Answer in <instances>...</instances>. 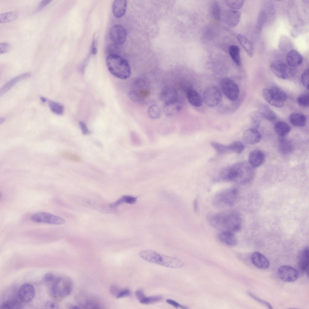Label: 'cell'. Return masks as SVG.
<instances>
[{"mask_svg": "<svg viewBox=\"0 0 309 309\" xmlns=\"http://www.w3.org/2000/svg\"><path fill=\"white\" fill-rule=\"evenodd\" d=\"M249 163L241 162L222 168L219 172L221 180L245 184L251 181L255 175V171Z\"/></svg>", "mask_w": 309, "mask_h": 309, "instance_id": "6da1fadb", "label": "cell"}, {"mask_svg": "<svg viewBox=\"0 0 309 309\" xmlns=\"http://www.w3.org/2000/svg\"><path fill=\"white\" fill-rule=\"evenodd\" d=\"M207 219L212 226L220 231L234 233L239 231L241 227L240 215L233 211L209 212L207 215Z\"/></svg>", "mask_w": 309, "mask_h": 309, "instance_id": "7a4b0ae2", "label": "cell"}, {"mask_svg": "<svg viewBox=\"0 0 309 309\" xmlns=\"http://www.w3.org/2000/svg\"><path fill=\"white\" fill-rule=\"evenodd\" d=\"M106 63L109 72L114 76L122 79H126L130 77L131 73L130 65L127 60L119 55L108 56Z\"/></svg>", "mask_w": 309, "mask_h": 309, "instance_id": "3957f363", "label": "cell"}, {"mask_svg": "<svg viewBox=\"0 0 309 309\" xmlns=\"http://www.w3.org/2000/svg\"><path fill=\"white\" fill-rule=\"evenodd\" d=\"M238 195L237 189L228 188L217 193L213 197L212 203L214 206L218 208L231 207L236 203Z\"/></svg>", "mask_w": 309, "mask_h": 309, "instance_id": "277c9868", "label": "cell"}, {"mask_svg": "<svg viewBox=\"0 0 309 309\" xmlns=\"http://www.w3.org/2000/svg\"><path fill=\"white\" fill-rule=\"evenodd\" d=\"M73 283L71 279L67 276L56 278L51 282L49 288L51 295L55 298H61L69 295L72 292Z\"/></svg>", "mask_w": 309, "mask_h": 309, "instance_id": "5b68a950", "label": "cell"}, {"mask_svg": "<svg viewBox=\"0 0 309 309\" xmlns=\"http://www.w3.org/2000/svg\"><path fill=\"white\" fill-rule=\"evenodd\" d=\"M222 98V93L217 86H211L204 90L203 95V100L205 104L211 107L218 105Z\"/></svg>", "mask_w": 309, "mask_h": 309, "instance_id": "8992f818", "label": "cell"}, {"mask_svg": "<svg viewBox=\"0 0 309 309\" xmlns=\"http://www.w3.org/2000/svg\"><path fill=\"white\" fill-rule=\"evenodd\" d=\"M270 68L273 73L278 78L286 79L293 76L295 71L293 68L280 60H275L270 63Z\"/></svg>", "mask_w": 309, "mask_h": 309, "instance_id": "52a82bcc", "label": "cell"}, {"mask_svg": "<svg viewBox=\"0 0 309 309\" xmlns=\"http://www.w3.org/2000/svg\"><path fill=\"white\" fill-rule=\"evenodd\" d=\"M220 87L222 92L230 100L234 101L239 97L240 91L237 84L233 80L228 78L222 79L220 82Z\"/></svg>", "mask_w": 309, "mask_h": 309, "instance_id": "ba28073f", "label": "cell"}, {"mask_svg": "<svg viewBox=\"0 0 309 309\" xmlns=\"http://www.w3.org/2000/svg\"><path fill=\"white\" fill-rule=\"evenodd\" d=\"M30 219L35 222L53 225H61L65 222V220L60 217L43 212L33 214L31 216Z\"/></svg>", "mask_w": 309, "mask_h": 309, "instance_id": "9c48e42d", "label": "cell"}, {"mask_svg": "<svg viewBox=\"0 0 309 309\" xmlns=\"http://www.w3.org/2000/svg\"><path fill=\"white\" fill-rule=\"evenodd\" d=\"M277 273L282 280L288 282L296 281L299 276L298 272L295 269L285 265L280 266L278 269Z\"/></svg>", "mask_w": 309, "mask_h": 309, "instance_id": "30bf717a", "label": "cell"}, {"mask_svg": "<svg viewBox=\"0 0 309 309\" xmlns=\"http://www.w3.org/2000/svg\"><path fill=\"white\" fill-rule=\"evenodd\" d=\"M111 40L116 45H121L125 42L126 37V31L123 26L116 25L111 28L109 33Z\"/></svg>", "mask_w": 309, "mask_h": 309, "instance_id": "8fae6325", "label": "cell"}, {"mask_svg": "<svg viewBox=\"0 0 309 309\" xmlns=\"http://www.w3.org/2000/svg\"><path fill=\"white\" fill-rule=\"evenodd\" d=\"M34 295V288L29 283H25L21 285L18 291V295L20 299L26 303L32 301Z\"/></svg>", "mask_w": 309, "mask_h": 309, "instance_id": "7c38bea8", "label": "cell"}, {"mask_svg": "<svg viewBox=\"0 0 309 309\" xmlns=\"http://www.w3.org/2000/svg\"><path fill=\"white\" fill-rule=\"evenodd\" d=\"M223 20L228 26L234 27L238 24L241 18V13L235 10L226 11L222 14Z\"/></svg>", "mask_w": 309, "mask_h": 309, "instance_id": "4fadbf2b", "label": "cell"}, {"mask_svg": "<svg viewBox=\"0 0 309 309\" xmlns=\"http://www.w3.org/2000/svg\"><path fill=\"white\" fill-rule=\"evenodd\" d=\"M265 155L261 150H255L250 153L248 157L249 164L254 168L260 167L264 162Z\"/></svg>", "mask_w": 309, "mask_h": 309, "instance_id": "5bb4252c", "label": "cell"}, {"mask_svg": "<svg viewBox=\"0 0 309 309\" xmlns=\"http://www.w3.org/2000/svg\"><path fill=\"white\" fill-rule=\"evenodd\" d=\"M218 241L222 243L229 246H235L237 243L234 233L227 231H220L217 234Z\"/></svg>", "mask_w": 309, "mask_h": 309, "instance_id": "9a60e30c", "label": "cell"}, {"mask_svg": "<svg viewBox=\"0 0 309 309\" xmlns=\"http://www.w3.org/2000/svg\"><path fill=\"white\" fill-rule=\"evenodd\" d=\"M243 137L244 140L246 143L254 145L259 142L261 139V135L257 129L253 128L246 130Z\"/></svg>", "mask_w": 309, "mask_h": 309, "instance_id": "2e32d148", "label": "cell"}, {"mask_svg": "<svg viewBox=\"0 0 309 309\" xmlns=\"http://www.w3.org/2000/svg\"><path fill=\"white\" fill-rule=\"evenodd\" d=\"M262 94L264 99L270 105L278 108L283 106L284 101L277 97L270 89L264 88Z\"/></svg>", "mask_w": 309, "mask_h": 309, "instance_id": "e0dca14e", "label": "cell"}, {"mask_svg": "<svg viewBox=\"0 0 309 309\" xmlns=\"http://www.w3.org/2000/svg\"><path fill=\"white\" fill-rule=\"evenodd\" d=\"M31 75L30 72H26L12 78L3 85L0 89V96L6 93L15 84L19 81L29 78Z\"/></svg>", "mask_w": 309, "mask_h": 309, "instance_id": "ac0fdd59", "label": "cell"}, {"mask_svg": "<svg viewBox=\"0 0 309 309\" xmlns=\"http://www.w3.org/2000/svg\"><path fill=\"white\" fill-rule=\"evenodd\" d=\"M286 61L288 66L293 68L301 65L303 62V59L298 51L293 49L289 51L287 54Z\"/></svg>", "mask_w": 309, "mask_h": 309, "instance_id": "d6986e66", "label": "cell"}, {"mask_svg": "<svg viewBox=\"0 0 309 309\" xmlns=\"http://www.w3.org/2000/svg\"><path fill=\"white\" fill-rule=\"evenodd\" d=\"M251 260L253 264L260 269H266L269 267V260L263 254L258 252H255L253 253Z\"/></svg>", "mask_w": 309, "mask_h": 309, "instance_id": "ffe728a7", "label": "cell"}, {"mask_svg": "<svg viewBox=\"0 0 309 309\" xmlns=\"http://www.w3.org/2000/svg\"><path fill=\"white\" fill-rule=\"evenodd\" d=\"M159 265L168 268H177L181 267L183 263L179 259L168 256L161 255Z\"/></svg>", "mask_w": 309, "mask_h": 309, "instance_id": "44dd1931", "label": "cell"}, {"mask_svg": "<svg viewBox=\"0 0 309 309\" xmlns=\"http://www.w3.org/2000/svg\"><path fill=\"white\" fill-rule=\"evenodd\" d=\"M127 6L126 0H114L112 5V11L114 16L118 18L123 17L126 12Z\"/></svg>", "mask_w": 309, "mask_h": 309, "instance_id": "7402d4cb", "label": "cell"}, {"mask_svg": "<svg viewBox=\"0 0 309 309\" xmlns=\"http://www.w3.org/2000/svg\"><path fill=\"white\" fill-rule=\"evenodd\" d=\"M140 256L143 259L151 263L159 264L161 255L152 250H144L140 252Z\"/></svg>", "mask_w": 309, "mask_h": 309, "instance_id": "603a6c76", "label": "cell"}, {"mask_svg": "<svg viewBox=\"0 0 309 309\" xmlns=\"http://www.w3.org/2000/svg\"><path fill=\"white\" fill-rule=\"evenodd\" d=\"M186 97L189 103L192 105L196 107L202 105L203 99L199 94L193 89H189L186 93Z\"/></svg>", "mask_w": 309, "mask_h": 309, "instance_id": "cb8c5ba5", "label": "cell"}, {"mask_svg": "<svg viewBox=\"0 0 309 309\" xmlns=\"http://www.w3.org/2000/svg\"><path fill=\"white\" fill-rule=\"evenodd\" d=\"M279 149L281 153L288 154L291 153L294 149V145L289 140L281 137L279 143Z\"/></svg>", "mask_w": 309, "mask_h": 309, "instance_id": "d4e9b609", "label": "cell"}, {"mask_svg": "<svg viewBox=\"0 0 309 309\" xmlns=\"http://www.w3.org/2000/svg\"><path fill=\"white\" fill-rule=\"evenodd\" d=\"M306 116L303 114L299 112H294L289 115V120L293 125L297 127L304 126L306 122Z\"/></svg>", "mask_w": 309, "mask_h": 309, "instance_id": "484cf974", "label": "cell"}, {"mask_svg": "<svg viewBox=\"0 0 309 309\" xmlns=\"http://www.w3.org/2000/svg\"><path fill=\"white\" fill-rule=\"evenodd\" d=\"M309 248L306 247L301 251L298 261V266L301 271H306L309 269Z\"/></svg>", "mask_w": 309, "mask_h": 309, "instance_id": "4316f807", "label": "cell"}, {"mask_svg": "<svg viewBox=\"0 0 309 309\" xmlns=\"http://www.w3.org/2000/svg\"><path fill=\"white\" fill-rule=\"evenodd\" d=\"M238 40L241 46L244 49L247 54L252 57L253 54V47L252 43L246 37L241 34L237 36Z\"/></svg>", "mask_w": 309, "mask_h": 309, "instance_id": "83f0119b", "label": "cell"}, {"mask_svg": "<svg viewBox=\"0 0 309 309\" xmlns=\"http://www.w3.org/2000/svg\"><path fill=\"white\" fill-rule=\"evenodd\" d=\"M274 129L276 133L279 136L284 137L289 133L291 130V128L285 122L279 121L275 124Z\"/></svg>", "mask_w": 309, "mask_h": 309, "instance_id": "f1b7e54d", "label": "cell"}, {"mask_svg": "<svg viewBox=\"0 0 309 309\" xmlns=\"http://www.w3.org/2000/svg\"><path fill=\"white\" fill-rule=\"evenodd\" d=\"M258 112L262 117L270 121L274 120L276 118L275 113L267 105H261Z\"/></svg>", "mask_w": 309, "mask_h": 309, "instance_id": "f546056e", "label": "cell"}, {"mask_svg": "<svg viewBox=\"0 0 309 309\" xmlns=\"http://www.w3.org/2000/svg\"><path fill=\"white\" fill-rule=\"evenodd\" d=\"M137 199L136 197L130 195H123L115 202L110 204L109 206L110 208H114L124 203L133 204L136 202Z\"/></svg>", "mask_w": 309, "mask_h": 309, "instance_id": "4dcf8cb0", "label": "cell"}, {"mask_svg": "<svg viewBox=\"0 0 309 309\" xmlns=\"http://www.w3.org/2000/svg\"><path fill=\"white\" fill-rule=\"evenodd\" d=\"M229 53L234 62L238 66L241 64L240 55V49L239 47L236 45L230 46L228 49Z\"/></svg>", "mask_w": 309, "mask_h": 309, "instance_id": "1f68e13d", "label": "cell"}, {"mask_svg": "<svg viewBox=\"0 0 309 309\" xmlns=\"http://www.w3.org/2000/svg\"><path fill=\"white\" fill-rule=\"evenodd\" d=\"M19 14L16 11L6 12L0 14V24L13 21L18 17Z\"/></svg>", "mask_w": 309, "mask_h": 309, "instance_id": "d6a6232c", "label": "cell"}, {"mask_svg": "<svg viewBox=\"0 0 309 309\" xmlns=\"http://www.w3.org/2000/svg\"><path fill=\"white\" fill-rule=\"evenodd\" d=\"M211 146L219 154H224L230 152L228 145H225L215 141L210 142Z\"/></svg>", "mask_w": 309, "mask_h": 309, "instance_id": "836d02e7", "label": "cell"}, {"mask_svg": "<svg viewBox=\"0 0 309 309\" xmlns=\"http://www.w3.org/2000/svg\"><path fill=\"white\" fill-rule=\"evenodd\" d=\"M22 305L19 301L16 300H8L3 302L0 308L5 309H19L21 308Z\"/></svg>", "mask_w": 309, "mask_h": 309, "instance_id": "e575fe53", "label": "cell"}, {"mask_svg": "<svg viewBox=\"0 0 309 309\" xmlns=\"http://www.w3.org/2000/svg\"><path fill=\"white\" fill-rule=\"evenodd\" d=\"M48 104L51 110L53 113L58 115L63 114L64 107L62 105L51 100H48Z\"/></svg>", "mask_w": 309, "mask_h": 309, "instance_id": "d590c367", "label": "cell"}, {"mask_svg": "<svg viewBox=\"0 0 309 309\" xmlns=\"http://www.w3.org/2000/svg\"><path fill=\"white\" fill-rule=\"evenodd\" d=\"M211 12L212 17L216 20H219L221 17V10L220 5L216 1H214L211 7Z\"/></svg>", "mask_w": 309, "mask_h": 309, "instance_id": "8d00e7d4", "label": "cell"}, {"mask_svg": "<svg viewBox=\"0 0 309 309\" xmlns=\"http://www.w3.org/2000/svg\"><path fill=\"white\" fill-rule=\"evenodd\" d=\"M148 113L151 119H156L159 118L161 114V110L159 106L156 104L150 105L148 108Z\"/></svg>", "mask_w": 309, "mask_h": 309, "instance_id": "74e56055", "label": "cell"}, {"mask_svg": "<svg viewBox=\"0 0 309 309\" xmlns=\"http://www.w3.org/2000/svg\"><path fill=\"white\" fill-rule=\"evenodd\" d=\"M267 14L266 12L264 10L261 11L258 15L256 27V30L258 33H260L261 31L263 26L267 20Z\"/></svg>", "mask_w": 309, "mask_h": 309, "instance_id": "f35d334b", "label": "cell"}, {"mask_svg": "<svg viewBox=\"0 0 309 309\" xmlns=\"http://www.w3.org/2000/svg\"><path fill=\"white\" fill-rule=\"evenodd\" d=\"M228 145L230 152H233L237 154H240L241 153L245 148L243 144L239 141H235Z\"/></svg>", "mask_w": 309, "mask_h": 309, "instance_id": "ab89813d", "label": "cell"}, {"mask_svg": "<svg viewBox=\"0 0 309 309\" xmlns=\"http://www.w3.org/2000/svg\"><path fill=\"white\" fill-rule=\"evenodd\" d=\"M297 102L300 106L307 107L309 105V95L308 93L301 94L298 98Z\"/></svg>", "mask_w": 309, "mask_h": 309, "instance_id": "60d3db41", "label": "cell"}, {"mask_svg": "<svg viewBox=\"0 0 309 309\" xmlns=\"http://www.w3.org/2000/svg\"><path fill=\"white\" fill-rule=\"evenodd\" d=\"M163 298L161 295H156L145 297L140 303L144 304H150L159 302Z\"/></svg>", "mask_w": 309, "mask_h": 309, "instance_id": "b9f144b4", "label": "cell"}, {"mask_svg": "<svg viewBox=\"0 0 309 309\" xmlns=\"http://www.w3.org/2000/svg\"><path fill=\"white\" fill-rule=\"evenodd\" d=\"M225 3L227 6L229 8L234 9H238L242 7L244 3V1L242 0H226Z\"/></svg>", "mask_w": 309, "mask_h": 309, "instance_id": "7bdbcfd3", "label": "cell"}, {"mask_svg": "<svg viewBox=\"0 0 309 309\" xmlns=\"http://www.w3.org/2000/svg\"><path fill=\"white\" fill-rule=\"evenodd\" d=\"M270 89L280 100L284 102L286 100L287 98V94L280 88L276 87H272Z\"/></svg>", "mask_w": 309, "mask_h": 309, "instance_id": "ee69618b", "label": "cell"}, {"mask_svg": "<svg viewBox=\"0 0 309 309\" xmlns=\"http://www.w3.org/2000/svg\"><path fill=\"white\" fill-rule=\"evenodd\" d=\"M61 154L65 158L71 161L75 162H79L81 161V158L79 156L67 151H62Z\"/></svg>", "mask_w": 309, "mask_h": 309, "instance_id": "f6af8a7d", "label": "cell"}, {"mask_svg": "<svg viewBox=\"0 0 309 309\" xmlns=\"http://www.w3.org/2000/svg\"><path fill=\"white\" fill-rule=\"evenodd\" d=\"M106 52L108 56L119 55V50L115 44H110L108 45L106 48Z\"/></svg>", "mask_w": 309, "mask_h": 309, "instance_id": "bcb514c9", "label": "cell"}, {"mask_svg": "<svg viewBox=\"0 0 309 309\" xmlns=\"http://www.w3.org/2000/svg\"><path fill=\"white\" fill-rule=\"evenodd\" d=\"M309 69L307 68L303 72L301 77L302 84L307 89H309Z\"/></svg>", "mask_w": 309, "mask_h": 309, "instance_id": "7dc6e473", "label": "cell"}, {"mask_svg": "<svg viewBox=\"0 0 309 309\" xmlns=\"http://www.w3.org/2000/svg\"><path fill=\"white\" fill-rule=\"evenodd\" d=\"M262 117L258 112L253 113L251 117V122L254 128H256L259 126L260 119Z\"/></svg>", "mask_w": 309, "mask_h": 309, "instance_id": "c3c4849f", "label": "cell"}, {"mask_svg": "<svg viewBox=\"0 0 309 309\" xmlns=\"http://www.w3.org/2000/svg\"><path fill=\"white\" fill-rule=\"evenodd\" d=\"M303 28L300 25H295L293 27L291 31V35L293 37H298L303 31Z\"/></svg>", "mask_w": 309, "mask_h": 309, "instance_id": "681fc988", "label": "cell"}, {"mask_svg": "<svg viewBox=\"0 0 309 309\" xmlns=\"http://www.w3.org/2000/svg\"><path fill=\"white\" fill-rule=\"evenodd\" d=\"M247 294L250 297H251L252 298L254 299V300H255L260 303L266 305L269 309H272V308L271 305L267 301L263 300L262 299H260L259 298L257 297L254 294H253V293H252L250 292H248Z\"/></svg>", "mask_w": 309, "mask_h": 309, "instance_id": "f907efd6", "label": "cell"}, {"mask_svg": "<svg viewBox=\"0 0 309 309\" xmlns=\"http://www.w3.org/2000/svg\"><path fill=\"white\" fill-rule=\"evenodd\" d=\"M11 44L7 42H3L0 44V53L3 54L8 52L11 48Z\"/></svg>", "mask_w": 309, "mask_h": 309, "instance_id": "816d5d0a", "label": "cell"}, {"mask_svg": "<svg viewBox=\"0 0 309 309\" xmlns=\"http://www.w3.org/2000/svg\"><path fill=\"white\" fill-rule=\"evenodd\" d=\"M129 98L133 101H141L142 100V98L137 92L134 91H129L128 94Z\"/></svg>", "mask_w": 309, "mask_h": 309, "instance_id": "f5cc1de1", "label": "cell"}, {"mask_svg": "<svg viewBox=\"0 0 309 309\" xmlns=\"http://www.w3.org/2000/svg\"><path fill=\"white\" fill-rule=\"evenodd\" d=\"M51 2L50 0H44L42 1L38 4L35 9L34 12L37 13L42 10L46 6Z\"/></svg>", "mask_w": 309, "mask_h": 309, "instance_id": "db71d44e", "label": "cell"}, {"mask_svg": "<svg viewBox=\"0 0 309 309\" xmlns=\"http://www.w3.org/2000/svg\"><path fill=\"white\" fill-rule=\"evenodd\" d=\"M130 294L129 289L126 288L120 290L116 296L117 298H123L129 296Z\"/></svg>", "mask_w": 309, "mask_h": 309, "instance_id": "11a10c76", "label": "cell"}, {"mask_svg": "<svg viewBox=\"0 0 309 309\" xmlns=\"http://www.w3.org/2000/svg\"><path fill=\"white\" fill-rule=\"evenodd\" d=\"M56 279L55 275L52 273H48L46 274L43 276V280L46 282L51 283Z\"/></svg>", "mask_w": 309, "mask_h": 309, "instance_id": "9f6ffc18", "label": "cell"}, {"mask_svg": "<svg viewBox=\"0 0 309 309\" xmlns=\"http://www.w3.org/2000/svg\"><path fill=\"white\" fill-rule=\"evenodd\" d=\"M166 302L168 304L172 305L173 307L178 308L180 307L183 309H187V308L186 307L183 306L174 300L170 299H167L166 300Z\"/></svg>", "mask_w": 309, "mask_h": 309, "instance_id": "6f0895ef", "label": "cell"}, {"mask_svg": "<svg viewBox=\"0 0 309 309\" xmlns=\"http://www.w3.org/2000/svg\"><path fill=\"white\" fill-rule=\"evenodd\" d=\"M135 296L136 298L140 302L145 297L144 292L142 290H138L135 292Z\"/></svg>", "mask_w": 309, "mask_h": 309, "instance_id": "680465c9", "label": "cell"}, {"mask_svg": "<svg viewBox=\"0 0 309 309\" xmlns=\"http://www.w3.org/2000/svg\"><path fill=\"white\" fill-rule=\"evenodd\" d=\"M79 124L83 134L84 135L88 134L89 131L85 123L83 122L80 121L79 122Z\"/></svg>", "mask_w": 309, "mask_h": 309, "instance_id": "91938a15", "label": "cell"}, {"mask_svg": "<svg viewBox=\"0 0 309 309\" xmlns=\"http://www.w3.org/2000/svg\"><path fill=\"white\" fill-rule=\"evenodd\" d=\"M120 290L119 287L116 285H112L110 288V291L111 294L116 297Z\"/></svg>", "mask_w": 309, "mask_h": 309, "instance_id": "94428289", "label": "cell"}, {"mask_svg": "<svg viewBox=\"0 0 309 309\" xmlns=\"http://www.w3.org/2000/svg\"><path fill=\"white\" fill-rule=\"evenodd\" d=\"M193 209L195 212H197L198 209V201L197 199L194 200L193 204Z\"/></svg>", "mask_w": 309, "mask_h": 309, "instance_id": "6125c7cd", "label": "cell"}, {"mask_svg": "<svg viewBox=\"0 0 309 309\" xmlns=\"http://www.w3.org/2000/svg\"><path fill=\"white\" fill-rule=\"evenodd\" d=\"M95 41L94 40H93V41L92 47V54L94 55H95L97 54V49L95 46Z\"/></svg>", "mask_w": 309, "mask_h": 309, "instance_id": "be15d7a7", "label": "cell"}, {"mask_svg": "<svg viewBox=\"0 0 309 309\" xmlns=\"http://www.w3.org/2000/svg\"><path fill=\"white\" fill-rule=\"evenodd\" d=\"M48 304V305L47 306H48L50 308H57V307H58V306L56 305L55 304H54L53 303H49Z\"/></svg>", "mask_w": 309, "mask_h": 309, "instance_id": "e7e4bbea", "label": "cell"}, {"mask_svg": "<svg viewBox=\"0 0 309 309\" xmlns=\"http://www.w3.org/2000/svg\"><path fill=\"white\" fill-rule=\"evenodd\" d=\"M40 99L41 101L44 103L47 100L46 99V98L43 97H40Z\"/></svg>", "mask_w": 309, "mask_h": 309, "instance_id": "03108f58", "label": "cell"}]
</instances>
